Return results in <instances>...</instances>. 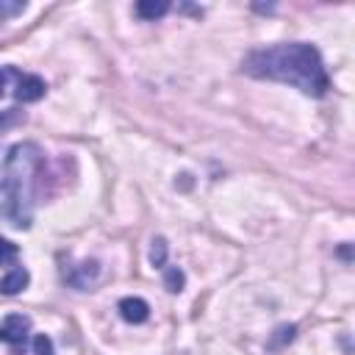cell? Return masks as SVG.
<instances>
[{
    "label": "cell",
    "instance_id": "6da1fadb",
    "mask_svg": "<svg viewBox=\"0 0 355 355\" xmlns=\"http://www.w3.org/2000/svg\"><path fill=\"white\" fill-rule=\"evenodd\" d=\"M241 72L261 80L288 83L311 97H324L330 89L322 53L308 42H286L252 50L241 61Z\"/></svg>",
    "mask_w": 355,
    "mask_h": 355
},
{
    "label": "cell",
    "instance_id": "7a4b0ae2",
    "mask_svg": "<svg viewBox=\"0 0 355 355\" xmlns=\"http://www.w3.org/2000/svg\"><path fill=\"white\" fill-rule=\"evenodd\" d=\"M44 155L33 141H17L0 158V222L28 230L36 208L39 175Z\"/></svg>",
    "mask_w": 355,
    "mask_h": 355
},
{
    "label": "cell",
    "instance_id": "3957f363",
    "mask_svg": "<svg viewBox=\"0 0 355 355\" xmlns=\"http://www.w3.org/2000/svg\"><path fill=\"white\" fill-rule=\"evenodd\" d=\"M31 341V319L25 313H8L0 322V344H8L17 349H22Z\"/></svg>",
    "mask_w": 355,
    "mask_h": 355
},
{
    "label": "cell",
    "instance_id": "277c9868",
    "mask_svg": "<svg viewBox=\"0 0 355 355\" xmlns=\"http://www.w3.org/2000/svg\"><path fill=\"white\" fill-rule=\"evenodd\" d=\"M100 277V263L97 261H83L78 266H61V280L78 291H86L94 280Z\"/></svg>",
    "mask_w": 355,
    "mask_h": 355
},
{
    "label": "cell",
    "instance_id": "5b68a950",
    "mask_svg": "<svg viewBox=\"0 0 355 355\" xmlns=\"http://www.w3.org/2000/svg\"><path fill=\"white\" fill-rule=\"evenodd\" d=\"M44 92H47V86H44V80H42L39 75H19V78H17V92H14V97H17L19 103H36V100L44 97Z\"/></svg>",
    "mask_w": 355,
    "mask_h": 355
},
{
    "label": "cell",
    "instance_id": "8992f818",
    "mask_svg": "<svg viewBox=\"0 0 355 355\" xmlns=\"http://www.w3.org/2000/svg\"><path fill=\"white\" fill-rule=\"evenodd\" d=\"M119 316L128 322V324H141L150 319V305L141 300V297H122L119 305H116Z\"/></svg>",
    "mask_w": 355,
    "mask_h": 355
},
{
    "label": "cell",
    "instance_id": "52a82bcc",
    "mask_svg": "<svg viewBox=\"0 0 355 355\" xmlns=\"http://www.w3.org/2000/svg\"><path fill=\"white\" fill-rule=\"evenodd\" d=\"M28 283H31L28 269H25V266H14V269H8V272L0 277V294L14 297V294H19V291H22Z\"/></svg>",
    "mask_w": 355,
    "mask_h": 355
},
{
    "label": "cell",
    "instance_id": "ba28073f",
    "mask_svg": "<svg viewBox=\"0 0 355 355\" xmlns=\"http://www.w3.org/2000/svg\"><path fill=\"white\" fill-rule=\"evenodd\" d=\"M169 8H172V6H169L166 0H139L133 11H136V17H141V19L153 22V19H161Z\"/></svg>",
    "mask_w": 355,
    "mask_h": 355
},
{
    "label": "cell",
    "instance_id": "9c48e42d",
    "mask_svg": "<svg viewBox=\"0 0 355 355\" xmlns=\"http://www.w3.org/2000/svg\"><path fill=\"white\" fill-rule=\"evenodd\" d=\"M14 355H55V347H53L50 336L39 333V336H31V341L22 349H17Z\"/></svg>",
    "mask_w": 355,
    "mask_h": 355
},
{
    "label": "cell",
    "instance_id": "30bf717a",
    "mask_svg": "<svg viewBox=\"0 0 355 355\" xmlns=\"http://www.w3.org/2000/svg\"><path fill=\"white\" fill-rule=\"evenodd\" d=\"M183 286H186L183 269H178V266H164V288H166L169 294H180Z\"/></svg>",
    "mask_w": 355,
    "mask_h": 355
},
{
    "label": "cell",
    "instance_id": "8fae6325",
    "mask_svg": "<svg viewBox=\"0 0 355 355\" xmlns=\"http://www.w3.org/2000/svg\"><path fill=\"white\" fill-rule=\"evenodd\" d=\"M166 252H169L166 239H164V236L153 239V247H150V263H153L155 269H164V266H166Z\"/></svg>",
    "mask_w": 355,
    "mask_h": 355
},
{
    "label": "cell",
    "instance_id": "7c38bea8",
    "mask_svg": "<svg viewBox=\"0 0 355 355\" xmlns=\"http://www.w3.org/2000/svg\"><path fill=\"white\" fill-rule=\"evenodd\" d=\"M17 252H19V250H17V244L0 236V266H3V263H8V261H14V258H17Z\"/></svg>",
    "mask_w": 355,
    "mask_h": 355
},
{
    "label": "cell",
    "instance_id": "4fadbf2b",
    "mask_svg": "<svg viewBox=\"0 0 355 355\" xmlns=\"http://www.w3.org/2000/svg\"><path fill=\"white\" fill-rule=\"evenodd\" d=\"M25 8H28V3H22V0H14V3H3V0H0V19H3V17L22 14Z\"/></svg>",
    "mask_w": 355,
    "mask_h": 355
},
{
    "label": "cell",
    "instance_id": "5bb4252c",
    "mask_svg": "<svg viewBox=\"0 0 355 355\" xmlns=\"http://www.w3.org/2000/svg\"><path fill=\"white\" fill-rule=\"evenodd\" d=\"M277 333H280V336H275V338H272V344H275V347H277V344H283V341H291V338H294V333H297V327H294V324H283Z\"/></svg>",
    "mask_w": 355,
    "mask_h": 355
},
{
    "label": "cell",
    "instance_id": "9a60e30c",
    "mask_svg": "<svg viewBox=\"0 0 355 355\" xmlns=\"http://www.w3.org/2000/svg\"><path fill=\"white\" fill-rule=\"evenodd\" d=\"M17 119H19V111H17V108L0 111V130H3V128H8V125H14Z\"/></svg>",
    "mask_w": 355,
    "mask_h": 355
},
{
    "label": "cell",
    "instance_id": "2e32d148",
    "mask_svg": "<svg viewBox=\"0 0 355 355\" xmlns=\"http://www.w3.org/2000/svg\"><path fill=\"white\" fill-rule=\"evenodd\" d=\"M11 75H17L11 67H3V69H0V97H3V89H6V83H8Z\"/></svg>",
    "mask_w": 355,
    "mask_h": 355
}]
</instances>
